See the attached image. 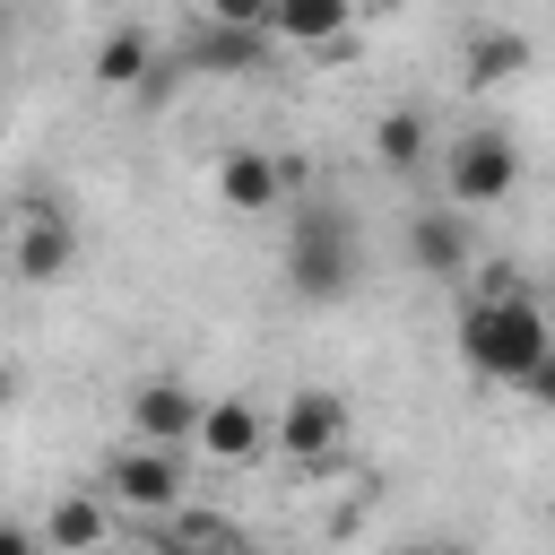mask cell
Listing matches in <instances>:
<instances>
[{"label": "cell", "instance_id": "6da1fadb", "mask_svg": "<svg viewBox=\"0 0 555 555\" xmlns=\"http://www.w3.org/2000/svg\"><path fill=\"white\" fill-rule=\"evenodd\" d=\"M546 347H555V321L538 312V295H520L512 269H486V286H477L468 312H460V364H468L477 382H512V390H520Z\"/></svg>", "mask_w": 555, "mask_h": 555}, {"label": "cell", "instance_id": "7a4b0ae2", "mask_svg": "<svg viewBox=\"0 0 555 555\" xmlns=\"http://www.w3.org/2000/svg\"><path fill=\"white\" fill-rule=\"evenodd\" d=\"M356 278H364V234H356V217H347L338 199L286 208V286H295L304 304H338V295H356Z\"/></svg>", "mask_w": 555, "mask_h": 555}, {"label": "cell", "instance_id": "3957f363", "mask_svg": "<svg viewBox=\"0 0 555 555\" xmlns=\"http://www.w3.org/2000/svg\"><path fill=\"white\" fill-rule=\"evenodd\" d=\"M512 182H520V139H512V130H468V139H451L442 191H451L460 217H468V208H503Z\"/></svg>", "mask_w": 555, "mask_h": 555}, {"label": "cell", "instance_id": "277c9868", "mask_svg": "<svg viewBox=\"0 0 555 555\" xmlns=\"http://www.w3.org/2000/svg\"><path fill=\"white\" fill-rule=\"evenodd\" d=\"M9 269L26 278V286H61L69 269H78V225H69V208L61 199H26L17 208V251H9Z\"/></svg>", "mask_w": 555, "mask_h": 555}, {"label": "cell", "instance_id": "5b68a950", "mask_svg": "<svg viewBox=\"0 0 555 555\" xmlns=\"http://www.w3.org/2000/svg\"><path fill=\"white\" fill-rule=\"evenodd\" d=\"M347 425H356V416H347V399H338V390H295V399L278 408V425H269V434H278V451H286L295 468H321L330 451H347Z\"/></svg>", "mask_w": 555, "mask_h": 555}, {"label": "cell", "instance_id": "8992f818", "mask_svg": "<svg viewBox=\"0 0 555 555\" xmlns=\"http://www.w3.org/2000/svg\"><path fill=\"white\" fill-rule=\"evenodd\" d=\"M199 390H182L173 373H156V382H139L130 390V434L147 442V451H182V442H199Z\"/></svg>", "mask_w": 555, "mask_h": 555}, {"label": "cell", "instance_id": "52a82bcc", "mask_svg": "<svg viewBox=\"0 0 555 555\" xmlns=\"http://www.w3.org/2000/svg\"><path fill=\"white\" fill-rule=\"evenodd\" d=\"M286 182H295V165H278L269 147H225L217 156V208H234V217H269L286 199Z\"/></svg>", "mask_w": 555, "mask_h": 555}, {"label": "cell", "instance_id": "ba28073f", "mask_svg": "<svg viewBox=\"0 0 555 555\" xmlns=\"http://www.w3.org/2000/svg\"><path fill=\"white\" fill-rule=\"evenodd\" d=\"M104 494H113V503H130V512H173V503H182V460H173V451L130 442V451H113Z\"/></svg>", "mask_w": 555, "mask_h": 555}, {"label": "cell", "instance_id": "9c48e42d", "mask_svg": "<svg viewBox=\"0 0 555 555\" xmlns=\"http://www.w3.org/2000/svg\"><path fill=\"white\" fill-rule=\"evenodd\" d=\"M468 217L460 208H416L408 217V260H416V278H468Z\"/></svg>", "mask_w": 555, "mask_h": 555}, {"label": "cell", "instance_id": "30bf717a", "mask_svg": "<svg viewBox=\"0 0 555 555\" xmlns=\"http://www.w3.org/2000/svg\"><path fill=\"white\" fill-rule=\"evenodd\" d=\"M260 442H269V416L251 399H208L199 408V451L208 460H251Z\"/></svg>", "mask_w": 555, "mask_h": 555}, {"label": "cell", "instance_id": "8fae6325", "mask_svg": "<svg viewBox=\"0 0 555 555\" xmlns=\"http://www.w3.org/2000/svg\"><path fill=\"white\" fill-rule=\"evenodd\" d=\"M191 69H269V35H251V26H217V17H199L191 26Z\"/></svg>", "mask_w": 555, "mask_h": 555}, {"label": "cell", "instance_id": "7c38bea8", "mask_svg": "<svg viewBox=\"0 0 555 555\" xmlns=\"http://www.w3.org/2000/svg\"><path fill=\"white\" fill-rule=\"evenodd\" d=\"M520 69H529V35H520V26H477L468 52H460V78H468V87H503V78H520Z\"/></svg>", "mask_w": 555, "mask_h": 555}, {"label": "cell", "instance_id": "4fadbf2b", "mask_svg": "<svg viewBox=\"0 0 555 555\" xmlns=\"http://www.w3.org/2000/svg\"><path fill=\"white\" fill-rule=\"evenodd\" d=\"M35 538H43V555H95L104 546V494H61Z\"/></svg>", "mask_w": 555, "mask_h": 555}, {"label": "cell", "instance_id": "5bb4252c", "mask_svg": "<svg viewBox=\"0 0 555 555\" xmlns=\"http://www.w3.org/2000/svg\"><path fill=\"white\" fill-rule=\"evenodd\" d=\"M95 78H104V87H139V78L156 87V35H147L139 17H121V26L95 43Z\"/></svg>", "mask_w": 555, "mask_h": 555}, {"label": "cell", "instance_id": "9a60e30c", "mask_svg": "<svg viewBox=\"0 0 555 555\" xmlns=\"http://www.w3.org/2000/svg\"><path fill=\"white\" fill-rule=\"evenodd\" d=\"M347 9L338 0H269V43H338Z\"/></svg>", "mask_w": 555, "mask_h": 555}, {"label": "cell", "instance_id": "2e32d148", "mask_svg": "<svg viewBox=\"0 0 555 555\" xmlns=\"http://www.w3.org/2000/svg\"><path fill=\"white\" fill-rule=\"evenodd\" d=\"M373 156H382L390 173L425 165V113H416V104H390V113L373 121Z\"/></svg>", "mask_w": 555, "mask_h": 555}, {"label": "cell", "instance_id": "e0dca14e", "mask_svg": "<svg viewBox=\"0 0 555 555\" xmlns=\"http://www.w3.org/2000/svg\"><path fill=\"white\" fill-rule=\"evenodd\" d=\"M520 390H529V399H538V408H555V347H546V356H538V373H529V382H520Z\"/></svg>", "mask_w": 555, "mask_h": 555}, {"label": "cell", "instance_id": "ac0fdd59", "mask_svg": "<svg viewBox=\"0 0 555 555\" xmlns=\"http://www.w3.org/2000/svg\"><path fill=\"white\" fill-rule=\"evenodd\" d=\"M0 555H43V538H35V529H17V520H0Z\"/></svg>", "mask_w": 555, "mask_h": 555}, {"label": "cell", "instance_id": "d6986e66", "mask_svg": "<svg viewBox=\"0 0 555 555\" xmlns=\"http://www.w3.org/2000/svg\"><path fill=\"white\" fill-rule=\"evenodd\" d=\"M9 399H17V364L0 356V408H9Z\"/></svg>", "mask_w": 555, "mask_h": 555}, {"label": "cell", "instance_id": "ffe728a7", "mask_svg": "<svg viewBox=\"0 0 555 555\" xmlns=\"http://www.w3.org/2000/svg\"><path fill=\"white\" fill-rule=\"evenodd\" d=\"M408 555H460V546H408Z\"/></svg>", "mask_w": 555, "mask_h": 555}, {"label": "cell", "instance_id": "44dd1931", "mask_svg": "<svg viewBox=\"0 0 555 555\" xmlns=\"http://www.w3.org/2000/svg\"><path fill=\"white\" fill-rule=\"evenodd\" d=\"M0 35H9V9H0Z\"/></svg>", "mask_w": 555, "mask_h": 555}]
</instances>
